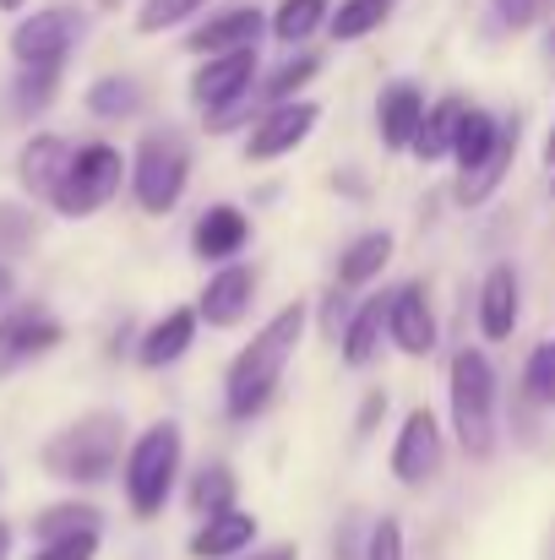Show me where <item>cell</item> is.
Here are the masks:
<instances>
[{"label":"cell","instance_id":"1","mask_svg":"<svg viewBox=\"0 0 555 560\" xmlns=\"http://www.w3.org/2000/svg\"><path fill=\"white\" fill-rule=\"evenodd\" d=\"M305 322H311V311L294 300V305L273 311V316L251 332V343L229 360V371H223V413H229L234 424L267 413V402L284 392V375L294 365V349H300V338H305Z\"/></svg>","mask_w":555,"mask_h":560},{"label":"cell","instance_id":"2","mask_svg":"<svg viewBox=\"0 0 555 560\" xmlns=\"http://www.w3.org/2000/svg\"><path fill=\"white\" fill-rule=\"evenodd\" d=\"M126 446H131L126 413H115V408H88V413H77L71 424H60V430L44 441L38 463H44V474H55L60 485L88 490V485H104V479L126 463Z\"/></svg>","mask_w":555,"mask_h":560},{"label":"cell","instance_id":"3","mask_svg":"<svg viewBox=\"0 0 555 560\" xmlns=\"http://www.w3.org/2000/svg\"><path fill=\"white\" fill-rule=\"evenodd\" d=\"M181 463H185L181 419H153L142 435H131L126 463H120V490H126L131 517H142V523L164 517V506H170V495L181 485Z\"/></svg>","mask_w":555,"mask_h":560},{"label":"cell","instance_id":"4","mask_svg":"<svg viewBox=\"0 0 555 560\" xmlns=\"http://www.w3.org/2000/svg\"><path fill=\"white\" fill-rule=\"evenodd\" d=\"M447 413H452V435H458L463 457L490 463L501 408H496V365H490L485 349H458L452 354V365H447Z\"/></svg>","mask_w":555,"mask_h":560},{"label":"cell","instance_id":"5","mask_svg":"<svg viewBox=\"0 0 555 560\" xmlns=\"http://www.w3.org/2000/svg\"><path fill=\"white\" fill-rule=\"evenodd\" d=\"M126 180H131V196H137V207L148 218H170L181 207L185 186H190V142H185L175 126L148 131L137 142V153H131Z\"/></svg>","mask_w":555,"mask_h":560},{"label":"cell","instance_id":"6","mask_svg":"<svg viewBox=\"0 0 555 560\" xmlns=\"http://www.w3.org/2000/svg\"><path fill=\"white\" fill-rule=\"evenodd\" d=\"M256 82H262V55L256 49H240V55H218V60H201L190 71V104L207 115L212 131H234L256 104Z\"/></svg>","mask_w":555,"mask_h":560},{"label":"cell","instance_id":"7","mask_svg":"<svg viewBox=\"0 0 555 560\" xmlns=\"http://www.w3.org/2000/svg\"><path fill=\"white\" fill-rule=\"evenodd\" d=\"M126 186V159L115 142H82L66 164V180L55 186L49 207L60 218H93L99 207L115 201V190Z\"/></svg>","mask_w":555,"mask_h":560},{"label":"cell","instance_id":"8","mask_svg":"<svg viewBox=\"0 0 555 560\" xmlns=\"http://www.w3.org/2000/svg\"><path fill=\"white\" fill-rule=\"evenodd\" d=\"M88 38V16L77 5H44V11H27L16 27H11V60L16 66H60L71 60V49Z\"/></svg>","mask_w":555,"mask_h":560},{"label":"cell","instance_id":"9","mask_svg":"<svg viewBox=\"0 0 555 560\" xmlns=\"http://www.w3.org/2000/svg\"><path fill=\"white\" fill-rule=\"evenodd\" d=\"M392 479L408 485V490H425L441 463H447V435H441V419L430 408H408L403 424H397V441H392Z\"/></svg>","mask_w":555,"mask_h":560},{"label":"cell","instance_id":"10","mask_svg":"<svg viewBox=\"0 0 555 560\" xmlns=\"http://www.w3.org/2000/svg\"><path fill=\"white\" fill-rule=\"evenodd\" d=\"M60 343H66V327H60L55 311H44V305H11L0 316V381L27 371L44 354H55Z\"/></svg>","mask_w":555,"mask_h":560},{"label":"cell","instance_id":"11","mask_svg":"<svg viewBox=\"0 0 555 560\" xmlns=\"http://www.w3.org/2000/svg\"><path fill=\"white\" fill-rule=\"evenodd\" d=\"M322 109L311 98H294V104H278V109H262V120L245 131V164H278L289 153H300L316 131Z\"/></svg>","mask_w":555,"mask_h":560},{"label":"cell","instance_id":"12","mask_svg":"<svg viewBox=\"0 0 555 560\" xmlns=\"http://www.w3.org/2000/svg\"><path fill=\"white\" fill-rule=\"evenodd\" d=\"M386 338H392V349L408 354V360H425V354L436 349L441 327H436V300H430L425 283H397V289L386 294Z\"/></svg>","mask_w":555,"mask_h":560},{"label":"cell","instance_id":"13","mask_svg":"<svg viewBox=\"0 0 555 560\" xmlns=\"http://www.w3.org/2000/svg\"><path fill=\"white\" fill-rule=\"evenodd\" d=\"M262 33H267V11H262V5H223V11L201 16V22L185 33V49L201 55V60H218V55L256 49Z\"/></svg>","mask_w":555,"mask_h":560},{"label":"cell","instance_id":"14","mask_svg":"<svg viewBox=\"0 0 555 560\" xmlns=\"http://www.w3.org/2000/svg\"><path fill=\"white\" fill-rule=\"evenodd\" d=\"M251 305H256V267L229 261V267H218V272L201 283V294H196V322H207V327H240V322L251 316Z\"/></svg>","mask_w":555,"mask_h":560},{"label":"cell","instance_id":"15","mask_svg":"<svg viewBox=\"0 0 555 560\" xmlns=\"http://www.w3.org/2000/svg\"><path fill=\"white\" fill-rule=\"evenodd\" d=\"M425 109H430V98H425L419 82H408V77L386 82L381 98H375V131H381V148L408 153L414 137H419V126H425Z\"/></svg>","mask_w":555,"mask_h":560},{"label":"cell","instance_id":"16","mask_svg":"<svg viewBox=\"0 0 555 560\" xmlns=\"http://www.w3.org/2000/svg\"><path fill=\"white\" fill-rule=\"evenodd\" d=\"M523 322V278L512 261H496L479 283V338L485 343H507Z\"/></svg>","mask_w":555,"mask_h":560},{"label":"cell","instance_id":"17","mask_svg":"<svg viewBox=\"0 0 555 560\" xmlns=\"http://www.w3.org/2000/svg\"><path fill=\"white\" fill-rule=\"evenodd\" d=\"M245 245H251V218H245L234 201L207 207V212L196 218V229H190V250H196L201 261H218V267H229Z\"/></svg>","mask_w":555,"mask_h":560},{"label":"cell","instance_id":"18","mask_svg":"<svg viewBox=\"0 0 555 560\" xmlns=\"http://www.w3.org/2000/svg\"><path fill=\"white\" fill-rule=\"evenodd\" d=\"M71 153H77V142H66V137H55V131H33V137L22 142V153H16V180H22V190L49 201L55 186L66 180Z\"/></svg>","mask_w":555,"mask_h":560},{"label":"cell","instance_id":"19","mask_svg":"<svg viewBox=\"0 0 555 560\" xmlns=\"http://www.w3.org/2000/svg\"><path fill=\"white\" fill-rule=\"evenodd\" d=\"M196 305H175V311H164L148 332H142V343H137V365L142 371H170V365H181L185 354H190V343H196Z\"/></svg>","mask_w":555,"mask_h":560},{"label":"cell","instance_id":"20","mask_svg":"<svg viewBox=\"0 0 555 560\" xmlns=\"http://www.w3.org/2000/svg\"><path fill=\"white\" fill-rule=\"evenodd\" d=\"M256 545V512H218V517H201V528L190 534L185 556L190 560H245V550Z\"/></svg>","mask_w":555,"mask_h":560},{"label":"cell","instance_id":"21","mask_svg":"<svg viewBox=\"0 0 555 560\" xmlns=\"http://www.w3.org/2000/svg\"><path fill=\"white\" fill-rule=\"evenodd\" d=\"M392 250H397L392 229H366V234H355V240L338 250V289H344V294H349V289H370V283L386 272Z\"/></svg>","mask_w":555,"mask_h":560},{"label":"cell","instance_id":"22","mask_svg":"<svg viewBox=\"0 0 555 560\" xmlns=\"http://www.w3.org/2000/svg\"><path fill=\"white\" fill-rule=\"evenodd\" d=\"M381 338H386V294H370V300L355 305V316H349V327L338 338L344 365L349 371H370L381 360Z\"/></svg>","mask_w":555,"mask_h":560},{"label":"cell","instance_id":"23","mask_svg":"<svg viewBox=\"0 0 555 560\" xmlns=\"http://www.w3.org/2000/svg\"><path fill=\"white\" fill-rule=\"evenodd\" d=\"M512 164H518V115L507 120V131H501V148L479 164V170H469V175H458V190H452V201L458 207H485L496 190H501V180L512 175Z\"/></svg>","mask_w":555,"mask_h":560},{"label":"cell","instance_id":"24","mask_svg":"<svg viewBox=\"0 0 555 560\" xmlns=\"http://www.w3.org/2000/svg\"><path fill=\"white\" fill-rule=\"evenodd\" d=\"M463 115H469V98H463V93L436 98V104L425 109V126H419V137H414L408 153H414L419 164H441V159H452V142H458Z\"/></svg>","mask_w":555,"mask_h":560},{"label":"cell","instance_id":"25","mask_svg":"<svg viewBox=\"0 0 555 560\" xmlns=\"http://www.w3.org/2000/svg\"><path fill=\"white\" fill-rule=\"evenodd\" d=\"M501 131H507V120H496L490 109L469 104V115H463V126H458V142H452V164H458V175L479 170V164L501 148Z\"/></svg>","mask_w":555,"mask_h":560},{"label":"cell","instance_id":"26","mask_svg":"<svg viewBox=\"0 0 555 560\" xmlns=\"http://www.w3.org/2000/svg\"><path fill=\"white\" fill-rule=\"evenodd\" d=\"M88 115L93 120H131L142 109V82L126 77V71H109V77H93L88 93H82Z\"/></svg>","mask_w":555,"mask_h":560},{"label":"cell","instance_id":"27","mask_svg":"<svg viewBox=\"0 0 555 560\" xmlns=\"http://www.w3.org/2000/svg\"><path fill=\"white\" fill-rule=\"evenodd\" d=\"M77 534H104V512L93 501H55L33 517V539L55 545V539H77Z\"/></svg>","mask_w":555,"mask_h":560},{"label":"cell","instance_id":"28","mask_svg":"<svg viewBox=\"0 0 555 560\" xmlns=\"http://www.w3.org/2000/svg\"><path fill=\"white\" fill-rule=\"evenodd\" d=\"M316 77H322V55H289L278 71H267V77L256 82V104H262V109L294 104V98L305 93V82H316Z\"/></svg>","mask_w":555,"mask_h":560},{"label":"cell","instance_id":"29","mask_svg":"<svg viewBox=\"0 0 555 560\" xmlns=\"http://www.w3.org/2000/svg\"><path fill=\"white\" fill-rule=\"evenodd\" d=\"M234 468L229 463H201L196 474H190V485H185V501H190V512L196 517H218V512H234Z\"/></svg>","mask_w":555,"mask_h":560},{"label":"cell","instance_id":"30","mask_svg":"<svg viewBox=\"0 0 555 560\" xmlns=\"http://www.w3.org/2000/svg\"><path fill=\"white\" fill-rule=\"evenodd\" d=\"M327 16H333V0H278L273 16H267V33L294 49V44H305L316 27H327Z\"/></svg>","mask_w":555,"mask_h":560},{"label":"cell","instance_id":"31","mask_svg":"<svg viewBox=\"0 0 555 560\" xmlns=\"http://www.w3.org/2000/svg\"><path fill=\"white\" fill-rule=\"evenodd\" d=\"M60 66H16V82H11V115L16 120H33V115H44L49 104H55V93H60Z\"/></svg>","mask_w":555,"mask_h":560},{"label":"cell","instance_id":"32","mask_svg":"<svg viewBox=\"0 0 555 560\" xmlns=\"http://www.w3.org/2000/svg\"><path fill=\"white\" fill-rule=\"evenodd\" d=\"M386 16H392V0H338L327 16V33L338 44H355V38H370L375 27H386Z\"/></svg>","mask_w":555,"mask_h":560},{"label":"cell","instance_id":"33","mask_svg":"<svg viewBox=\"0 0 555 560\" xmlns=\"http://www.w3.org/2000/svg\"><path fill=\"white\" fill-rule=\"evenodd\" d=\"M38 245V218L22 201H0V261H16Z\"/></svg>","mask_w":555,"mask_h":560},{"label":"cell","instance_id":"34","mask_svg":"<svg viewBox=\"0 0 555 560\" xmlns=\"http://www.w3.org/2000/svg\"><path fill=\"white\" fill-rule=\"evenodd\" d=\"M523 397L534 408H555V338H540L523 360Z\"/></svg>","mask_w":555,"mask_h":560},{"label":"cell","instance_id":"35","mask_svg":"<svg viewBox=\"0 0 555 560\" xmlns=\"http://www.w3.org/2000/svg\"><path fill=\"white\" fill-rule=\"evenodd\" d=\"M212 0H142V11H137V33H170V27H185V22H196L201 11H207Z\"/></svg>","mask_w":555,"mask_h":560},{"label":"cell","instance_id":"36","mask_svg":"<svg viewBox=\"0 0 555 560\" xmlns=\"http://www.w3.org/2000/svg\"><path fill=\"white\" fill-rule=\"evenodd\" d=\"M551 11H555V0H490V16H496V27H507V33H529V27H540Z\"/></svg>","mask_w":555,"mask_h":560},{"label":"cell","instance_id":"37","mask_svg":"<svg viewBox=\"0 0 555 560\" xmlns=\"http://www.w3.org/2000/svg\"><path fill=\"white\" fill-rule=\"evenodd\" d=\"M366 560H408V545H403V523H397V517H375V523H370Z\"/></svg>","mask_w":555,"mask_h":560},{"label":"cell","instance_id":"38","mask_svg":"<svg viewBox=\"0 0 555 560\" xmlns=\"http://www.w3.org/2000/svg\"><path fill=\"white\" fill-rule=\"evenodd\" d=\"M104 545V534H77V539H55V545H38L27 560H93Z\"/></svg>","mask_w":555,"mask_h":560},{"label":"cell","instance_id":"39","mask_svg":"<svg viewBox=\"0 0 555 560\" xmlns=\"http://www.w3.org/2000/svg\"><path fill=\"white\" fill-rule=\"evenodd\" d=\"M322 311H327V316H322V332H327V338H344V327H349V316H355V311H349V294H344L338 283L327 289Z\"/></svg>","mask_w":555,"mask_h":560},{"label":"cell","instance_id":"40","mask_svg":"<svg viewBox=\"0 0 555 560\" xmlns=\"http://www.w3.org/2000/svg\"><path fill=\"white\" fill-rule=\"evenodd\" d=\"M381 419H386V392L375 386V392H366V397H360V419H355V430H360V435H370Z\"/></svg>","mask_w":555,"mask_h":560},{"label":"cell","instance_id":"41","mask_svg":"<svg viewBox=\"0 0 555 560\" xmlns=\"http://www.w3.org/2000/svg\"><path fill=\"white\" fill-rule=\"evenodd\" d=\"M11 294H16V272H11V267L0 261V316L11 311Z\"/></svg>","mask_w":555,"mask_h":560},{"label":"cell","instance_id":"42","mask_svg":"<svg viewBox=\"0 0 555 560\" xmlns=\"http://www.w3.org/2000/svg\"><path fill=\"white\" fill-rule=\"evenodd\" d=\"M245 560H300V550L294 545H273V550H256V556H245Z\"/></svg>","mask_w":555,"mask_h":560},{"label":"cell","instance_id":"43","mask_svg":"<svg viewBox=\"0 0 555 560\" xmlns=\"http://www.w3.org/2000/svg\"><path fill=\"white\" fill-rule=\"evenodd\" d=\"M11 539H16V534H11V523H0V560H11Z\"/></svg>","mask_w":555,"mask_h":560},{"label":"cell","instance_id":"44","mask_svg":"<svg viewBox=\"0 0 555 560\" xmlns=\"http://www.w3.org/2000/svg\"><path fill=\"white\" fill-rule=\"evenodd\" d=\"M545 164L555 170V126H551V137H545Z\"/></svg>","mask_w":555,"mask_h":560},{"label":"cell","instance_id":"45","mask_svg":"<svg viewBox=\"0 0 555 560\" xmlns=\"http://www.w3.org/2000/svg\"><path fill=\"white\" fill-rule=\"evenodd\" d=\"M22 5H27V0H0V11H22Z\"/></svg>","mask_w":555,"mask_h":560},{"label":"cell","instance_id":"46","mask_svg":"<svg viewBox=\"0 0 555 560\" xmlns=\"http://www.w3.org/2000/svg\"><path fill=\"white\" fill-rule=\"evenodd\" d=\"M99 5H104V11H115V5H120V0H99Z\"/></svg>","mask_w":555,"mask_h":560},{"label":"cell","instance_id":"47","mask_svg":"<svg viewBox=\"0 0 555 560\" xmlns=\"http://www.w3.org/2000/svg\"><path fill=\"white\" fill-rule=\"evenodd\" d=\"M551 55H555V27H551Z\"/></svg>","mask_w":555,"mask_h":560},{"label":"cell","instance_id":"48","mask_svg":"<svg viewBox=\"0 0 555 560\" xmlns=\"http://www.w3.org/2000/svg\"><path fill=\"white\" fill-rule=\"evenodd\" d=\"M0 485H5V474H0Z\"/></svg>","mask_w":555,"mask_h":560}]
</instances>
